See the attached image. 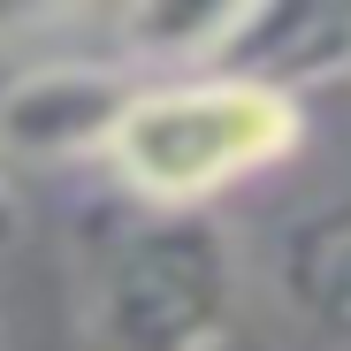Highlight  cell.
Masks as SVG:
<instances>
[{"label": "cell", "instance_id": "1", "mask_svg": "<svg viewBox=\"0 0 351 351\" xmlns=\"http://www.w3.org/2000/svg\"><path fill=\"white\" fill-rule=\"evenodd\" d=\"M298 145V107L252 77H199V84H145L114 123L107 160L153 206H199L245 176L275 168Z\"/></svg>", "mask_w": 351, "mask_h": 351}, {"label": "cell", "instance_id": "2", "mask_svg": "<svg viewBox=\"0 0 351 351\" xmlns=\"http://www.w3.org/2000/svg\"><path fill=\"white\" fill-rule=\"evenodd\" d=\"M229 328V237L199 214H160L114 245L99 282L107 351H206Z\"/></svg>", "mask_w": 351, "mask_h": 351}, {"label": "cell", "instance_id": "3", "mask_svg": "<svg viewBox=\"0 0 351 351\" xmlns=\"http://www.w3.org/2000/svg\"><path fill=\"white\" fill-rule=\"evenodd\" d=\"M145 84L123 62L99 53H53V62L23 69L0 92V145L23 160H69V153H107L114 123L130 114Z\"/></svg>", "mask_w": 351, "mask_h": 351}, {"label": "cell", "instance_id": "4", "mask_svg": "<svg viewBox=\"0 0 351 351\" xmlns=\"http://www.w3.org/2000/svg\"><path fill=\"white\" fill-rule=\"evenodd\" d=\"M275 298L328 343H351V199L298 214L275 237Z\"/></svg>", "mask_w": 351, "mask_h": 351}, {"label": "cell", "instance_id": "5", "mask_svg": "<svg viewBox=\"0 0 351 351\" xmlns=\"http://www.w3.org/2000/svg\"><path fill=\"white\" fill-rule=\"evenodd\" d=\"M16 229H23V206H16V184H8V168H0V245H16Z\"/></svg>", "mask_w": 351, "mask_h": 351}]
</instances>
